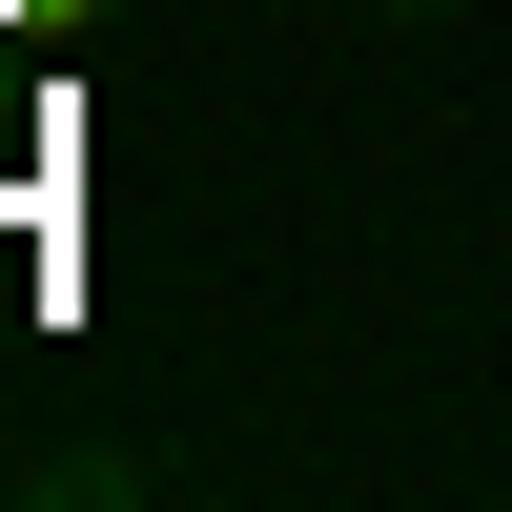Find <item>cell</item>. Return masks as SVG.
Here are the masks:
<instances>
[]
</instances>
